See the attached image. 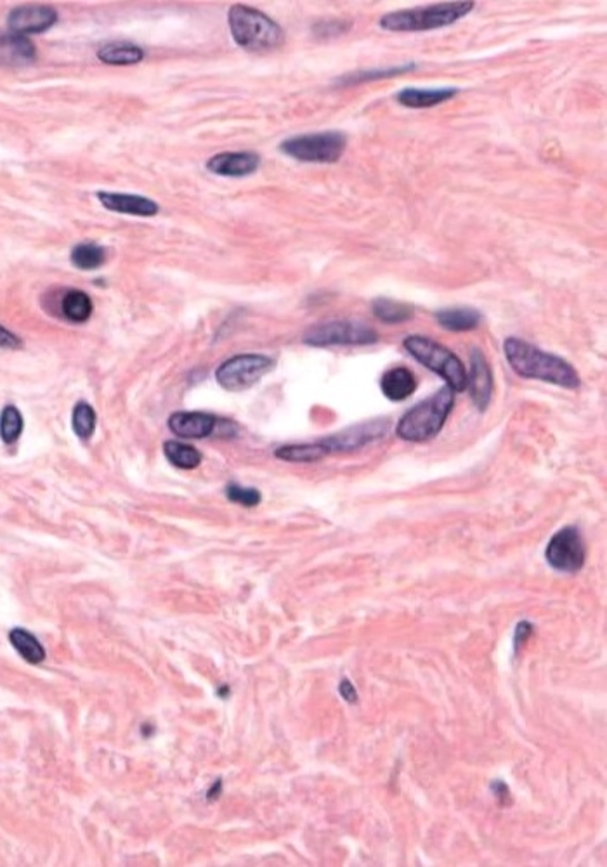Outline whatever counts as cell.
<instances>
[{
  "label": "cell",
  "instance_id": "5",
  "mask_svg": "<svg viewBox=\"0 0 607 867\" xmlns=\"http://www.w3.org/2000/svg\"><path fill=\"white\" fill-rule=\"evenodd\" d=\"M405 349L425 368L446 380V385L453 392H462L467 387V372L462 361L441 344L423 335H410L405 340Z\"/></svg>",
  "mask_w": 607,
  "mask_h": 867
},
{
  "label": "cell",
  "instance_id": "29",
  "mask_svg": "<svg viewBox=\"0 0 607 867\" xmlns=\"http://www.w3.org/2000/svg\"><path fill=\"white\" fill-rule=\"evenodd\" d=\"M226 496L233 503H238L242 507H257L262 502L261 491L255 488H244L240 485H229L226 488Z\"/></svg>",
  "mask_w": 607,
  "mask_h": 867
},
{
  "label": "cell",
  "instance_id": "2",
  "mask_svg": "<svg viewBox=\"0 0 607 867\" xmlns=\"http://www.w3.org/2000/svg\"><path fill=\"white\" fill-rule=\"evenodd\" d=\"M227 23L235 42L247 51H271L285 42V33L277 21L253 7L233 5Z\"/></svg>",
  "mask_w": 607,
  "mask_h": 867
},
{
  "label": "cell",
  "instance_id": "4",
  "mask_svg": "<svg viewBox=\"0 0 607 867\" xmlns=\"http://www.w3.org/2000/svg\"><path fill=\"white\" fill-rule=\"evenodd\" d=\"M474 2H442L436 5L396 11L380 20V27L389 31H429L449 27L467 16Z\"/></svg>",
  "mask_w": 607,
  "mask_h": 867
},
{
  "label": "cell",
  "instance_id": "9",
  "mask_svg": "<svg viewBox=\"0 0 607 867\" xmlns=\"http://www.w3.org/2000/svg\"><path fill=\"white\" fill-rule=\"evenodd\" d=\"M585 542L578 528H562L545 550V559L549 566L560 572H578L585 566Z\"/></svg>",
  "mask_w": 607,
  "mask_h": 867
},
{
  "label": "cell",
  "instance_id": "25",
  "mask_svg": "<svg viewBox=\"0 0 607 867\" xmlns=\"http://www.w3.org/2000/svg\"><path fill=\"white\" fill-rule=\"evenodd\" d=\"M164 455L174 467L183 468V470H193L201 463V453L194 446L184 444L181 441H174V439L166 441Z\"/></svg>",
  "mask_w": 607,
  "mask_h": 867
},
{
  "label": "cell",
  "instance_id": "12",
  "mask_svg": "<svg viewBox=\"0 0 607 867\" xmlns=\"http://www.w3.org/2000/svg\"><path fill=\"white\" fill-rule=\"evenodd\" d=\"M218 420L203 411H177L168 418V429L183 439H203L216 431Z\"/></svg>",
  "mask_w": 607,
  "mask_h": 867
},
{
  "label": "cell",
  "instance_id": "31",
  "mask_svg": "<svg viewBox=\"0 0 607 867\" xmlns=\"http://www.w3.org/2000/svg\"><path fill=\"white\" fill-rule=\"evenodd\" d=\"M531 633H533V624L526 623V622L517 624V628H516V635H514V646H516V650L521 649V646H523L525 642H527V639L531 637Z\"/></svg>",
  "mask_w": 607,
  "mask_h": 867
},
{
  "label": "cell",
  "instance_id": "11",
  "mask_svg": "<svg viewBox=\"0 0 607 867\" xmlns=\"http://www.w3.org/2000/svg\"><path fill=\"white\" fill-rule=\"evenodd\" d=\"M57 21V13L49 5H20L9 13L7 27L16 35L42 33Z\"/></svg>",
  "mask_w": 607,
  "mask_h": 867
},
{
  "label": "cell",
  "instance_id": "6",
  "mask_svg": "<svg viewBox=\"0 0 607 867\" xmlns=\"http://www.w3.org/2000/svg\"><path fill=\"white\" fill-rule=\"evenodd\" d=\"M347 146V137L342 133H318L304 134L283 141L279 144L281 153L286 157L307 163H335L340 160Z\"/></svg>",
  "mask_w": 607,
  "mask_h": 867
},
{
  "label": "cell",
  "instance_id": "8",
  "mask_svg": "<svg viewBox=\"0 0 607 867\" xmlns=\"http://www.w3.org/2000/svg\"><path fill=\"white\" fill-rule=\"evenodd\" d=\"M275 368V361L262 354H240L224 361L216 372V380L229 392H242L253 387Z\"/></svg>",
  "mask_w": 607,
  "mask_h": 867
},
{
  "label": "cell",
  "instance_id": "17",
  "mask_svg": "<svg viewBox=\"0 0 607 867\" xmlns=\"http://www.w3.org/2000/svg\"><path fill=\"white\" fill-rule=\"evenodd\" d=\"M380 389H382L387 399H390V401L408 399L410 396H414V392L416 391V379H415L414 372L405 368V366H398V368L389 370L380 380Z\"/></svg>",
  "mask_w": 607,
  "mask_h": 867
},
{
  "label": "cell",
  "instance_id": "33",
  "mask_svg": "<svg viewBox=\"0 0 607 867\" xmlns=\"http://www.w3.org/2000/svg\"><path fill=\"white\" fill-rule=\"evenodd\" d=\"M492 789H493V793H495L500 805H509L510 803V791H509V787H507V785L503 781H495L492 785Z\"/></svg>",
  "mask_w": 607,
  "mask_h": 867
},
{
  "label": "cell",
  "instance_id": "26",
  "mask_svg": "<svg viewBox=\"0 0 607 867\" xmlns=\"http://www.w3.org/2000/svg\"><path fill=\"white\" fill-rule=\"evenodd\" d=\"M72 264L82 271L99 270L107 262V250L98 244H81L72 250Z\"/></svg>",
  "mask_w": 607,
  "mask_h": 867
},
{
  "label": "cell",
  "instance_id": "21",
  "mask_svg": "<svg viewBox=\"0 0 607 867\" xmlns=\"http://www.w3.org/2000/svg\"><path fill=\"white\" fill-rule=\"evenodd\" d=\"M9 640L13 648L18 650V654L30 663V665H38L46 659V649L38 642V639L30 633L25 628H13L9 631Z\"/></svg>",
  "mask_w": 607,
  "mask_h": 867
},
{
  "label": "cell",
  "instance_id": "28",
  "mask_svg": "<svg viewBox=\"0 0 607 867\" xmlns=\"http://www.w3.org/2000/svg\"><path fill=\"white\" fill-rule=\"evenodd\" d=\"M72 425L73 431L81 439H89L96 431V411L89 403L81 401L73 408L72 413Z\"/></svg>",
  "mask_w": 607,
  "mask_h": 867
},
{
  "label": "cell",
  "instance_id": "13",
  "mask_svg": "<svg viewBox=\"0 0 607 867\" xmlns=\"http://www.w3.org/2000/svg\"><path fill=\"white\" fill-rule=\"evenodd\" d=\"M99 203L108 209L111 212L125 214V216L153 217L158 214L160 207L153 200L139 194H129V193H111V191H99L98 194Z\"/></svg>",
  "mask_w": 607,
  "mask_h": 867
},
{
  "label": "cell",
  "instance_id": "30",
  "mask_svg": "<svg viewBox=\"0 0 607 867\" xmlns=\"http://www.w3.org/2000/svg\"><path fill=\"white\" fill-rule=\"evenodd\" d=\"M23 348V342L18 335H14L13 331H9L7 328L0 325V349H9V351H16V349H21Z\"/></svg>",
  "mask_w": 607,
  "mask_h": 867
},
{
  "label": "cell",
  "instance_id": "10",
  "mask_svg": "<svg viewBox=\"0 0 607 867\" xmlns=\"http://www.w3.org/2000/svg\"><path fill=\"white\" fill-rule=\"evenodd\" d=\"M389 429H390V422L372 420L361 425H355L344 433L335 434L321 442L329 448L330 453H347L382 439L389 433Z\"/></svg>",
  "mask_w": 607,
  "mask_h": 867
},
{
  "label": "cell",
  "instance_id": "16",
  "mask_svg": "<svg viewBox=\"0 0 607 867\" xmlns=\"http://www.w3.org/2000/svg\"><path fill=\"white\" fill-rule=\"evenodd\" d=\"M37 57L33 42L16 33L0 35V66H27Z\"/></svg>",
  "mask_w": 607,
  "mask_h": 867
},
{
  "label": "cell",
  "instance_id": "14",
  "mask_svg": "<svg viewBox=\"0 0 607 867\" xmlns=\"http://www.w3.org/2000/svg\"><path fill=\"white\" fill-rule=\"evenodd\" d=\"M259 165H261V157L257 153L238 151V153L214 155L207 162V168L212 174L224 176V177H245L253 174L259 168Z\"/></svg>",
  "mask_w": 607,
  "mask_h": 867
},
{
  "label": "cell",
  "instance_id": "18",
  "mask_svg": "<svg viewBox=\"0 0 607 867\" xmlns=\"http://www.w3.org/2000/svg\"><path fill=\"white\" fill-rule=\"evenodd\" d=\"M458 94L457 89H405L398 94V101L408 108H431L449 101Z\"/></svg>",
  "mask_w": 607,
  "mask_h": 867
},
{
  "label": "cell",
  "instance_id": "23",
  "mask_svg": "<svg viewBox=\"0 0 607 867\" xmlns=\"http://www.w3.org/2000/svg\"><path fill=\"white\" fill-rule=\"evenodd\" d=\"M98 57L107 64L125 66V64L139 63L144 57V51L134 44H129V42H111V44H105L103 47H99Z\"/></svg>",
  "mask_w": 607,
  "mask_h": 867
},
{
  "label": "cell",
  "instance_id": "32",
  "mask_svg": "<svg viewBox=\"0 0 607 867\" xmlns=\"http://www.w3.org/2000/svg\"><path fill=\"white\" fill-rule=\"evenodd\" d=\"M338 692L340 696L347 701V703H358V692L355 689V685L351 683V680H342L340 682V687H338Z\"/></svg>",
  "mask_w": 607,
  "mask_h": 867
},
{
  "label": "cell",
  "instance_id": "24",
  "mask_svg": "<svg viewBox=\"0 0 607 867\" xmlns=\"http://www.w3.org/2000/svg\"><path fill=\"white\" fill-rule=\"evenodd\" d=\"M92 300L82 290H68L61 300V313L72 323H85L92 316Z\"/></svg>",
  "mask_w": 607,
  "mask_h": 867
},
{
  "label": "cell",
  "instance_id": "7",
  "mask_svg": "<svg viewBox=\"0 0 607 867\" xmlns=\"http://www.w3.org/2000/svg\"><path fill=\"white\" fill-rule=\"evenodd\" d=\"M379 340L372 326L355 320H335L312 326L304 333V344L311 348L370 346Z\"/></svg>",
  "mask_w": 607,
  "mask_h": 867
},
{
  "label": "cell",
  "instance_id": "3",
  "mask_svg": "<svg viewBox=\"0 0 607 867\" xmlns=\"http://www.w3.org/2000/svg\"><path fill=\"white\" fill-rule=\"evenodd\" d=\"M455 392L446 385L440 389L432 398L423 399L412 408L399 420L396 433L410 442H423L441 433L448 415L453 409Z\"/></svg>",
  "mask_w": 607,
  "mask_h": 867
},
{
  "label": "cell",
  "instance_id": "1",
  "mask_svg": "<svg viewBox=\"0 0 607 867\" xmlns=\"http://www.w3.org/2000/svg\"><path fill=\"white\" fill-rule=\"evenodd\" d=\"M503 353L512 370L525 379L543 380L569 391L581 385L580 375L568 361L555 354L545 353L521 339H507Z\"/></svg>",
  "mask_w": 607,
  "mask_h": 867
},
{
  "label": "cell",
  "instance_id": "27",
  "mask_svg": "<svg viewBox=\"0 0 607 867\" xmlns=\"http://www.w3.org/2000/svg\"><path fill=\"white\" fill-rule=\"evenodd\" d=\"M23 415L13 405L4 408L0 413V437L5 444H14L23 433Z\"/></svg>",
  "mask_w": 607,
  "mask_h": 867
},
{
  "label": "cell",
  "instance_id": "19",
  "mask_svg": "<svg viewBox=\"0 0 607 867\" xmlns=\"http://www.w3.org/2000/svg\"><path fill=\"white\" fill-rule=\"evenodd\" d=\"M436 320L446 330L470 331L479 326L483 316L477 309H472V307H448L436 313Z\"/></svg>",
  "mask_w": 607,
  "mask_h": 867
},
{
  "label": "cell",
  "instance_id": "15",
  "mask_svg": "<svg viewBox=\"0 0 607 867\" xmlns=\"http://www.w3.org/2000/svg\"><path fill=\"white\" fill-rule=\"evenodd\" d=\"M470 361H472V370H470V377H467L470 396H472V401L475 403V407L479 409H486L490 401H492V394H493L492 370L488 366L486 357L483 356L479 349H474Z\"/></svg>",
  "mask_w": 607,
  "mask_h": 867
},
{
  "label": "cell",
  "instance_id": "34",
  "mask_svg": "<svg viewBox=\"0 0 607 867\" xmlns=\"http://www.w3.org/2000/svg\"><path fill=\"white\" fill-rule=\"evenodd\" d=\"M221 781H218V783L214 785V787L209 791V800H214V798H218V796H219V793H221Z\"/></svg>",
  "mask_w": 607,
  "mask_h": 867
},
{
  "label": "cell",
  "instance_id": "20",
  "mask_svg": "<svg viewBox=\"0 0 607 867\" xmlns=\"http://www.w3.org/2000/svg\"><path fill=\"white\" fill-rule=\"evenodd\" d=\"M329 455H330V451L323 442L286 444V446H279L275 451L277 459L290 461V463H314V461L327 459Z\"/></svg>",
  "mask_w": 607,
  "mask_h": 867
},
{
  "label": "cell",
  "instance_id": "22",
  "mask_svg": "<svg viewBox=\"0 0 607 867\" xmlns=\"http://www.w3.org/2000/svg\"><path fill=\"white\" fill-rule=\"evenodd\" d=\"M373 314L390 325L406 323L415 318V307L412 304L392 300V298H377L373 302Z\"/></svg>",
  "mask_w": 607,
  "mask_h": 867
}]
</instances>
